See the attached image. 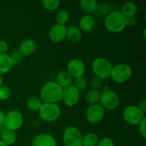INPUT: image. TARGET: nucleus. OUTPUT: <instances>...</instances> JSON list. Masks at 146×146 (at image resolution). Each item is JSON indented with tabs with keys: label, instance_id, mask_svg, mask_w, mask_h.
Instances as JSON below:
<instances>
[{
	"label": "nucleus",
	"instance_id": "nucleus-1",
	"mask_svg": "<svg viewBox=\"0 0 146 146\" xmlns=\"http://www.w3.org/2000/svg\"><path fill=\"white\" fill-rule=\"evenodd\" d=\"M63 88L55 81H49L42 87L40 97L44 104H57L62 100Z\"/></svg>",
	"mask_w": 146,
	"mask_h": 146
},
{
	"label": "nucleus",
	"instance_id": "nucleus-2",
	"mask_svg": "<svg viewBox=\"0 0 146 146\" xmlns=\"http://www.w3.org/2000/svg\"><path fill=\"white\" fill-rule=\"evenodd\" d=\"M104 26L108 31L112 33H119L125 28V17L121 11L110 12L104 19Z\"/></svg>",
	"mask_w": 146,
	"mask_h": 146
},
{
	"label": "nucleus",
	"instance_id": "nucleus-3",
	"mask_svg": "<svg viewBox=\"0 0 146 146\" xmlns=\"http://www.w3.org/2000/svg\"><path fill=\"white\" fill-rule=\"evenodd\" d=\"M100 105L107 110H114L120 105V98L118 94L110 90L108 86H105L101 94Z\"/></svg>",
	"mask_w": 146,
	"mask_h": 146
},
{
	"label": "nucleus",
	"instance_id": "nucleus-4",
	"mask_svg": "<svg viewBox=\"0 0 146 146\" xmlns=\"http://www.w3.org/2000/svg\"><path fill=\"white\" fill-rule=\"evenodd\" d=\"M112 65L106 58L103 57L96 58L92 63V70L95 76L104 80L111 76Z\"/></svg>",
	"mask_w": 146,
	"mask_h": 146
},
{
	"label": "nucleus",
	"instance_id": "nucleus-5",
	"mask_svg": "<svg viewBox=\"0 0 146 146\" xmlns=\"http://www.w3.org/2000/svg\"><path fill=\"white\" fill-rule=\"evenodd\" d=\"M61 108L55 104H43L38 111L39 116L46 122H54L61 115Z\"/></svg>",
	"mask_w": 146,
	"mask_h": 146
},
{
	"label": "nucleus",
	"instance_id": "nucleus-6",
	"mask_svg": "<svg viewBox=\"0 0 146 146\" xmlns=\"http://www.w3.org/2000/svg\"><path fill=\"white\" fill-rule=\"evenodd\" d=\"M82 137L79 129L71 125L64 130L63 142L65 146H82Z\"/></svg>",
	"mask_w": 146,
	"mask_h": 146
},
{
	"label": "nucleus",
	"instance_id": "nucleus-7",
	"mask_svg": "<svg viewBox=\"0 0 146 146\" xmlns=\"http://www.w3.org/2000/svg\"><path fill=\"white\" fill-rule=\"evenodd\" d=\"M132 75V69L131 66L126 64H119L112 68L111 73V78L115 82L122 84L131 78Z\"/></svg>",
	"mask_w": 146,
	"mask_h": 146
},
{
	"label": "nucleus",
	"instance_id": "nucleus-8",
	"mask_svg": "<svg viewBox=\"0 0 146 146\" xmlns=\"http://www.w3.org/2000/svg\"><path fill=\"white\" fill-rule=\"evenodd\" d=\"M23 123L24 118L22 114L18 111H11L6 114L4 126L5 129L15 132L22 126Z\"/></svg>",
	"mask_w": 146,
	"mask_h": 146
},
{
	"label": "nucleus",
	"instance_id": "nucleus-9",
	"mask_svg": "<svg viewBox=\"0 0 146 146\" xmlns=\"http://www.w3.org/2000/svg\"><path fill=\"white\" fill-rule=\"evenodd\" d=\"M144 118V113L136 106H129L123 111V118L131 125H138Z\"/></svg>",
	"mask_w": 146,
	"mask_h": 146
},
{
	"label": "nucleus",
	"instance_id": "nucleus-10",
	"mask_svg": "<svg viewBox=\"0 0 146 146\" xmlns=\"http://www.w3.org/2000/svg\"><path fill=\"white\" fill-rule=\"evenodd\" d=\"M80 99V92L74 85L63 88L62 100L68 106H74L78 103Z\"/></svg>",
	"mask_w": 146,
	"mask_h": 146
},
{
	"label": "nucleus",
	"instance_id": "nucleus-11",
	"mask_svg": "<svg viewBox=\"0 0 146 146\" xmlns=\"http://www.w3.org/2000/svg\"><path fill=\"white\" fill-rule=\"evenodd\" d=\"M104 108L100 104L91 105L86 111V118L91 123H97L104 118Z\"/></svg>",
	"mask_w": 146,
	"mask_h": 146
},
{
	"label": "nucleus",
	"instance_id": "nucleus-12",
	"mask_svg": "<svg viewBox=\"0 0 146 146\" xmlns=\"http://www.w3.org/2000/svg\"><path fill=\"white\" fill-rule=\"evenodd\" d=\"M86 71L84 63L80 59H73L67 66V72L72 77V78H78L84 76Z\"/></svg>",
	"mask_w": 146,
	"mask_h": 146
},
{
	"label": "nucleus",
	"instance_id": "nucleus-13",
	"mask_svg": "<svg viewBox=\"0 0 146 146\" xmlns=\"http://www.w3.org/2000/svg\"><path fill=\"white\" fill-rule=\"evenodd\" d=\"M66 26L56 24L51 27L48 31V37L53 42L58 43L62 41L66 37Z\"/></svg>",
	"mask_w": 146,
	"mask_h": 146
},
{
	"label": "nucleus",
	"instance_id": "nucleus-14",
	"mask_svg": "<svg viewBox=\"0 0 146 146\" xmlns=\"http://www.w3.org/2000/svg\"><path fill=\"white\" fill-rule=\"evenodd\" d=\"M32 146H56V141L50 134L41 133L34 137Z\"/></svg>",
	"mask_w": 146,
	"mask_h": 146
},
{
	"label": "nucleus",
	"instance_id": "nucleus-15",
	"mask_svg": "<svg viewBox=\"0 0 146 146\" xmlns=\"http://www.w3.org/2000/svg\"><path fill=\"white\" fill-rule=\"evenodd\" d=\"M36 48V44L35 41L31 38H27L23 40L20 43L18 51L22 56H28L31 55L35 51Z\"/></svg>",
	"mask_w": 146,
	"mask_h": 146
},
{
	"label": "nucleus",
	"instance_id": "nucleus-16",
	"mask_svg": "<svg viewBox=\"0 0 146 146\" xmlns=\"http://www.w3.org/2000/svg\"><path fill=\"white\" fill-rule=\"evenodd\" d=\"M95 19L91 14H86L81 17L78 22V28L81 31H89L94 27Z\"/></svg>",
	"mask_w": 146,
	"mask_h": 146
},
{
	"label": "nucleus",
	"instance_id": "nucleus-17",
	"mask_svg": "<svg viewBox=\"0 0 146 146\" xmlns=\"http://www.w3.org/2000/svg\"><path fill=\"white\" fill-rule=\"evenodd\" d=\"M73 78L67 71H62L58 73L56 77V83L62 88L72 85Z\"/></svg>",
	"mask_w": 146,
	"mask_h": 146
},
{
	"label": "nucleus",
	"instance_id": "nucleus-18",
	"mask_svg": "<svg viewBox=\"0 0 146 146\" xmlns=\"http://www.w3.org/2000/svg\"><path fill=\"white\" fill-rule=\"evenodd\" d=\"M14 66L9 55L7 54H0V75L8 73Z\"/></svg>",
	"mask_w": 146,
	"mask_h": 146
},
{
	"label": "nucleus",
	"instance_id": "nucleus-19",
	"mask_svg": "<svg viewBox=\"0 0 146 146\" xmlns=\"http://www.w3.org/2000/svg\"><path fill=\"white\" fill-rule=\"evenodd\" d=\"M66 37L71 42L77 43L82 38V32L77 26H70L66 29Z\"/></svg>",
	"mask_w": 146,
	"mask_h": 146
},
{
	"label": "nucleus",
	"instance_id": "nucleus-20",
	"mask_svg": "<svg viewBox=\"0 0 146 146\" xmlns=\"http://www.w3.org/2000/svg\"><path fill=\"white\" fill-rule=\"evenodd\" d=\"M98 5V2L95 0H81L80 1L81 9L87 14H92L94 11H96Z\"/></svg>",
	"mask_w": 146,
	"mask_h": 146
},
{
	"label": "nucleus",
	"instance_id": "nucleus-21",
	"mask_svg": "<svg viewBox=\"0 0 146 146\" xmlns=\"http://www.w3.org/2000/svg\"><path fill=\"white\" fill-rule=\"evenodd\" d=\"M1 141L8 146L13 145L17 141V134L10 130H3L1 133Z\"/></svg>",
	"mask_w": 146,
	"mask_h": 146
},
{
	"label": "nucleus",
	"instance_id": "nucleus-22",
	"mask_svg": "<svg viewBox=\"0 0 146 146\" xmlns=\"http://www.w3.org/2000/svg\"><path fill=\"white\" fill-rule=\"evenodd\" d=\"M137 11H138V7H137L136 4L133 1H128L123 5L121 12L125 17H127L135 16V14L137 13Z\"/></svg>",
	"mask_w": 146,
	"mask_h": 146
},
{
	"label": "nucleus",
	"instance_id": "nucleus-23",
	"mask_svg": "<svg viewBox=\"0 0 146 146\" xmlns=\"http://www.w3.org/2000/svg\"><path fill=\"white\" fill-rule=\"evenodd\" d=\"M101 91L100 90L91 89L86 93L85 96V99L88 104L91 105L96 104L97 103L100 101L101 98Z\"/></svg>",
	"mask_w": 146,
	"mask_h": 146
},
{
	"label": "nucleus",
	"instance_id": "nucleus-24",
	"mask_svg": "<svg viewBox=\"0 0 146 146\" xmlns=\"http://www.w3.org/2000/svg\"><path fill=\"white\" fill-rule=\"evenodd\" d=\"M98 141V137L96 134L89 133L82 137V146H96Z\"/></svg>",
	"mask_w": 146,
	"mask_h": 146
},
{
	"label": "nucleus",
	"instance_id": "nucleus-25",
	"mask_svg": "<svg viewBox=\"0 0 146 146\" xmlns=\"http://www.w3.org/2000/svg\"><path fill=\"white\" fill-rule=\"evenodd\" d=\"M42 104L41 100L36 96L30 97L27 101V107L31 111H38Z\"/></svg>",
	"mask_w": 146,
	"mask_h": 146
},
{
	"label": "nucleus",
	"instance_id": "nucleus-26",
	"mask_svg": "<svg viewBox=\"0 0 146 146\" xmlns=\"http://www.w3.org/2000/svg\"><path fill=\"white\" fill-rule=\"evenodd\" d=\"M69 19V14L65 9H60L56 14V20L58 24L65 26V24Z\"/></svg>",
	"mask_w": 146,
	"mask_h": 146
},
{
	"label": "nucleus",
	"instance_id": "nucleus-27",
	"mask_svg": "<svg viewBox=\"0 0 146 146\" xmlns=\"http://www.w3.org/2000/svg\"><path fill=\"white\" fill-rule=\"evenodd\" d=\"M60 3L61 1L59 0H44L42 1V5L46 10L52 11L59 7Z\"/></svg>",
	"mask_w": 146,
	"mask_h": 146
},
{
	"label": "nucleus",
	"instance_id": "nucleus-28",
	"mask_svg": "<svg viewBox=\"0 0 146 146\" xmlns=\"http://www.w3.org/2000/svg\"><path fill=\"white\" fill-rule=\"evenodd\" d=\"M74 86L79 92L80 91H84L86 89L87 86H88V81L84 76L76 78Z\"/></svg>",
	"mask_w": 146,
	"mask_h": 146
},
{
	"label": "nucleus",
	"instance_id": "nucleus-29",
	"mask_svg": "<svg viewBox=\"0 0 146 146\" xmlns=\"http://www.w3.org/2000/svg\"><path fill=\"white\" fill-rule=\"evenodd\" d=\"M11 92L10 88L6 86H2L0 87V100L5 101L11 97Z\"/></svg>",
	"mask_w": 146,
	"mask_h": 146
},
{
	"label": "nucleus",
	"instance_id": "nucleus-30",
	"mask_svg": "<svg viewBox=\"0 0 146 146\" xmlns=\"http://www.w3.org/2000/svg\"><path fill=\"white\" fill-rule=\"evenodd\" d=\"M10 57H11V61H12L13 64H14V66L19 65L21 62L23 58V56L21 55V53L19 51H13L11 55H10Z\"/></svg>",
	"mask_w": 146,
	"mask_h": 146
},
{
	"label": "nucleus",
	"instance_id": "nucleus-31",
	"mask_svg": "<svg viewBox=\"0 0 146 146\" xmlns=\"http://www.w3.org/2000/svg\"><path fill=\"white\" fill-rule=\"evenodd\" d=\"M103 84H104V80L101 79L100 78L95 76L92 78L91 82V86L92 87V89L99 90L100 88H102Z\"/></svg>",
	"mask_w": 146,
	"mask_h": 146
},
{
	"label": "nucleus",
	"instance_id": "nucleus-32",
	"mask_svg": "<svg viewBox=\"0 0 146 146\" xmlns=\"http://www.w3.org/2000/svg\"><path fill=\"white\" fill-rule=\"evenodd\" d=\"M97 10L104 15H108L110 13V7L108 4L102 3L101 4H98L97 7Z\"/></svg>",
	"mask_w": 146,
	"mask_h": 146
},
{
	"label": "nucleus",
	"instance_id": "nucleus-33",
	"mask_svg": "<svg viewBox=\"0 0 146 146\" xmlns=\"http://www.w3.org/2000/svg\"><path fill=\"white\" fill-rule=\"evenodd\" d=\"M138 128L143 138H146V118L144 117L142 121L138 123Z\"/></svg>",
	"mask_w": 146,
	"mask_h": 146
},
{
	"label": "nucleus",
	"instance_id": "nucleus-34",
	"mask_svg": "<svg viewBox=\"0 0 146 146\" xmlns=\"http://www.w3.org/2000/svg\"><path fill=\"white\" fill-rule=\"evenodd\" d=\"M97 146H115L112 139L109 138H104L98 141Z\"/></svg>",
	"mask_w": 146,
	"mask_h": 146
},
{
	"label": "nucleus",
	"instance_id": "nucleus-35",
	"mask_svg": "<svg viewBox=\"0 0 146 146\" xmlns=\"http://www.w3.org/2000/svg\"><path fill=\"white\" fill-rule=\"evenodd\" d=\"M137 19L135 16L125 17V25L126 27H133L136 24Z\"/></svg>",
	"mask_w": 146,
	"mask_h": 146
},
{
	"label": "nucleus",
	"instance_id": "nucleus-36",
	"mask_svg": "<svg viewBox=\"0 0 146 146\" xmlns=\"http://www.w3.org/2000/svg\"><path fill=\"white\" fill-rule=\"evenodd\" d=\"M8 50V44L4 41H0V54H6Z\"/></svg>",
	"mask_w": 146,
	"mask_h": 146
},
{
	"label": "nucleus",
	"instance_id": "nucleus-37",
	"mask_svg": "<svg viewBox=\"0 0 146 146\" xmlns=\"http://www.w3.org/2000/svg\"><path fill=\"white\" fill-rule=\"evenodd\" d=\"M138 107L145 113L146 111V100L143 99V101H141L139 103V105L138 106Z\"/></svg>",
	"mask_w": 146,
	"mask_h": 146
},
{
	"label": "nucleus",
	"instance_id": "nucleus-38",
	"mask_svg": "<svg viewBox=\"0 0 146 146\" xmlns=\"http://www.w3.org/2000/svg\"><path fill=\"white\" fill-rule=\"evenodd\" d=\"M5 117H6L5 113H4L3 111H1V110H0V126L4 125Z\"/></svg>",
	"mask_w": 146,
	"mask_h": 146
},
{
	"label": "nucleus",
	"instance_id": "nucleus-39",
	"mask_svg": "<svg viewBox=\"0 0 146 146\" xmlns=\"http://www.w3.org/2000/svg\"><path fill=\"white\" fill-rule=\"evenodd\" d=\"M3 82H4V81H3V78L2 76L0 75V87L3 86Z\"/></svg>",
	"mask_w": 146,
	"mask_h": 146
},
{
	"label": "nucleus",
	"instance_id": "nucleus-40",
	"mask_svg": "<svg viewBox=\"0 0 146 146\" xmlns=\"http://www.w3.org/2000/svg\"><path fill=\"white\" fill-rule=\"evenodd\" d=\"M0 146H8L7 145H6L5 143H4L3 141H1V140H0Z\"/></svg>",
	"mask_w": 146,
	"mask_h": 146
},
{
	"label": "nucleus",
	"instance_id": "nucleus-41",
	"mask_svg": "<svg viewBox=\"0 0 146 146\" xmlns=\"http://www.w3.org/2000/svg\"><path fill=\"white\" fill-rule=\"evenodd\" d=\"M143 36H144V38H145V29L143 31Z\"/></svg>",
	"mask_w": 146,
	"mask_h": 146
}]
</instances>
